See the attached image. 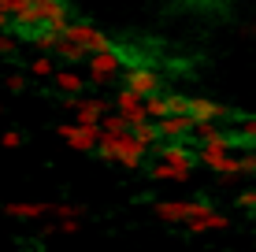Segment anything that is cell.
Returning a JSON list of instances; mask_svg holds the SVG:
<instances>
[{"instance_id": "obj_1", "label": "cell", "mask_w": 256, "mask_h": 252, "mask_svg": "<svg viewBox=\"0 0 256 252\" xmlns=\"http://www.w3.org/2000/svg\"><path fill=\"white\" fill-rule=\"evenodd\" d=\"M96 160L100 163H119L122 171H141L148 160V145L141 141L134 130H122V134H104L100 141H96Z\"/></svg>"}, {"instance_id": "obj_2", "label": "cell", "mask_w": 256, "mask_h": 252, "mask_svg": "<svg viewBox=\"0 0 256 252\" xmlns=\"http://www.w3.org/2000/svg\"><path fill=\"white\" fill-rule=\"evenodd\" d=\"M86 74H90V85H93V89H100V85H112V82L122 74L119 52H116V48L90 52V59H86Z\"/></svg>"}, {"instance_id": "obj_3", "label": "cell", "mask_w": 256, "mask_h": 252, "mask_svg": "<svg viewBox=\"0 0 256 252\" xmlns=\"http://www.w3.org/2000/svg\"><path fill=\"white\" fill-rule=\"evenodd\" d=\"M56 137L64 145H70L74 152H93L96 141L104 137V130L93 126V123H78V119H74V123H60L56 126Z\"/></svg>"}, {"instance_id": "obj_4", "label": "cell", "mask_w": 256, "mask_h": 252, "mask_svg": "<svg viewBox=\"0 0 256 252\" xmlns=\"http://www.w3.org/2000/svg\"><path fill=\"white\" fill-rule=\"evenodd\" d=\"M119 85L134 89L138 97H152V93H160L167 82H164V74L156 71V67H145V63H138V67H122V74H119Z\"/></svg>"}, {"instance_id": "obj_5", "label": "cell", "mask_w": 256, "mask_h": 252, "mask_svg": "<svg viewBox=\"0 0 256 252\" xmlns=\"http://www.w3.org/2000/svg\"><path fill=\"white\" fill-rule=\"evenodd\" d=\"M190 234H212V230H230V215H223V212H216V208H208V212H200V215H190L186 223H182Z\"/></svg>"}, {"instance_id": "obj_6", "label": "cell", "mask_w": 256, "mask_h": 252, "mask_svg": "<svg viewBox=\"0 0 256 252\" xmlns=\"http://www.w3.org/2000/svg\"><path fill=\"white\" fill-rule=\"evenodd\" d=\"M108 111H112V100H104V97H82V100H78V108H74V119H78V123L100 126Z\"/></svg>"}, {"instance_id": "obj_7", "label": "cell", "mask_w": 256, "mask_h": 252, "mask_svg": "<svg viewBox=\"0 0 256 252\" xmlns=\"http://www.w3.org/2000/svg\"><path fill=\"white\" fill-rule=\"evenodd\" d=\"M52 85H56L60 93H86V85H90V74H82V71H74L70 63H64L56 74L48 78Z\"/></svg>"}, {"instance_id": "obj_8", "label": "cell", "mask_w": 256, "mask_h": 252, "mask_svg": "<svg viewBox=\"0 0 256 252\" xmlns=\"http://www.w3.org/2000/svg\"><path fill=\"white\" fill-rule=\"evenodd\" d=\"M190 212H193V201H160V204H152V215L160 223H186Z\"/></svg>"}, {"instance_id": "obj_9", "label": "cell", "mask_w": 256, "mask_h": 252, "mask_svg": "<svg viewBox=\"0 0 256 252\" xmlns=\"http://www.w3.org/2000/svg\"><path fill=\"white\" fill-rule=\"evenodd\" d=\"M56 59H60V63H70V67L86 63V59H90V48H86L82 41H74V37H64L56 45Z\"/></svg>"}, {"instance_id": "obj_10", "label": "cell", "mask_w": 256, "mask_h": 252, "mask_svg": "<svg viewBox=\"0 0 256 252\" xmlns=\"http://www.w3.org/2000/svg\"><path fill=\"white\" fill-rule=\"evenodd\" d=\"M26 71H30V78H52L60 71L56 67V52H34L30 63H26Z\"/></svg>"}, {"instance_id": "obj_11", "label": "cell", "mask_w": 256, "mask_h": 252, "mask_svg": "<svg viewBox=\"0 0 256 252\" xmlns=\"http://www.w3.org/2000/svg\"><path fill=\"white\" fill-rule=\"evenodd\" d=\"M4 215H12V219H45L48 215V204H8Z\"/></svg>"}, {"instance_id": "obj_12", "label": "cell", "mask_w": 256, "mask_h": 252, "mask_svg": "<svg viewBox=\"0 0 256 252\" xmlns=\"http://www.w3.org/2000/svg\"><path fill=\"white\" fill-rule=\"evenodd\" d=\"M178 11H190V15H212L219 7H226V0H174Z\"/></svg>"}, {"instance_id": "obj_13", "label": "cell", "mask_w": 256, "mask_h": 252, "mask_svg": "<svg viewBox=\"0 0 256 252\" xmlns=\"http://www.w3.org/2000/svg\"><path fill=\"white\" fill-rule=\"evenodd\" d=\"M26 82H30V71H8L4 78H0V85H4V89H12V93H22L26 89Z\"/></svg>"}, {"instance_id": "obj_14", "label": "cell", "mask_w": 256, "mask_h": 252, "mask_svg": "<svg viewBox=\"0 0 256 252\" xmlns=\"http://www.w3.org/2000/svg\"><path fill=\"white\" fill-rule=\"evenodd\" d=\"M234 208H242V212H252V215H256V186H252V189H242V193H234Z\"/></svg>"}, {"instance_id": "obj_15", "label": "cell", "mask_w": 256, "mask_h": 252, "mask_svg": "<svg viewBox=\"0 0 256 252\" xmlns=\"http://www.w3.org/2000/svg\"><path fill=\"white\" fill-rule=\"evenodd\" d=\"M0 145H4V149H19L22 134H19V130H4V134H0Z\"/></svg>"}, {"instance_id": "obj_16", "label": "cell", "mask_w": 256, "mask_h": 252, "mask_svg": "<svg viewBox=\"0 0 256 252\" xmlns=\"http://www.w3.org/2000/svg\"><path fill=\"white\" fill-rule=\"evenodd\" d=\"M8 26H12V11H8V7L0 4V30H8Z\"/></svg>"}, {"instance_id": "obj_17", "label": "cell", "mask_w": 256, "mask_h": 252, "mask_svg": "<svg viewBox=\"0 0 256 252\" xmlns=\"http://www.w3.org/2000/svg\"><path fill=\"white\" fill-rule=\"evenodd\" d=\"M0 115H4V100H0Z\"/></svg>"}]
</instances>
